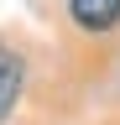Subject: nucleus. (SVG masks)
Returning a JSON list of instances; mask_svg holds the SVG:
<instances>
[{"instance_id": "f257e3e1", "label": "nucleus", "mask_w": 120, "mask_h": 125, "mask_svg": "<svg viewBox=\"0 0 120 125\" xmlns=\"http://www.w3.org/2000/svg\"><path fill=\"white\" fill-rule=\"evenodd\" d=\"M68 16L78 31H115L120 26V0H68Z\"/></svg>"}, {"instance_id": "f03ea898", "label": "nucleus", "mask_w": 120, "mask_h": 125, "mask_svg": "<svg viewBox=\"0 0 120 125\" xmlns=\"http://www.w3.org/2000/svg\"><path fill=\"white\" fill-rule=\"evenodd\" d=\"M21 89H26V57L11 52V47H0V120H11Z\"/></svg>"}]
</instances>
